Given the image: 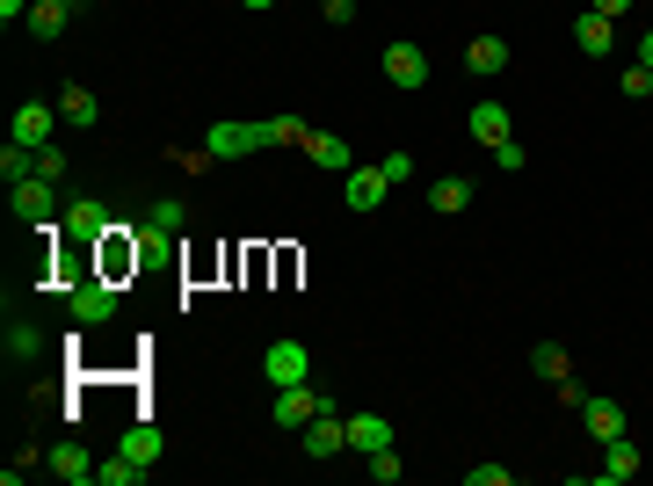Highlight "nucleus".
Instances as JSON below:
<instances>
[{
	"label": "nucleus",
	"mask_w": 653,
	"mask_h": 486,
	"mask_svg": "<svg viewBox=\"0 0 653 486\" xmlns=\"http://www.w3.org/2000/svg\"><path fill=\"white\" fill-rule=\"evenodd\" d=\"M138 269H146V233L138 226H109L103 240H95V277L124 283V277H138Z\"/></svg>",
	"instance_id": "obj_1"
},
{
	"label": "nucleus",
	"mask_w": 653,
	"mask_h": 486,
	"mask_svg": "<svg viewBox=\"0 0 653 486\" xmlns=\"http://www.w3.org/2000/svg\"><path fill=\"white\" fill-rule=\"evenodd\" d=\"M261 145H269V117H261V123L218 117V123L204 131V153H211V160H247V153H261Z\"/></svg>",
	"instance_id": "obj_2"
},
{
	"label": "nucleus",
	"mask_w": 653,
	"mask_h": 486,
	"mask_svg": "<svg viewBox=\"0 0 653 486\" xmlns=\"http://www.w3.org/2000/svg\"><path fill=\"white\" fill-rule=\"evenodd\" d=\"M66 305H73V327H109V320H117V283L109 277H81L66 291Z\"/></svg>",
	"instance_id": "obj_3"
},
{
	"label": "nucleus",
	"mask_w": 653,
	"mask_h": 486,
	"mask_svg": "<svg viewBox=\"0 0 653 486\" xmlns=\"http://www.w3.org/2000/svg\"><path fill=\"white\" fill-rule=\"evenodd\" d=\"M8 204H15V218L22 226H58V182H44V174H30V182H15V190H8Z\"/></svg>",
	"instance_id": "obj_4"
},
{
	"label": "nucleus",
	"mask_w": 653,
	"mask_h": 486,
	"mask_svg": "<svg viewBox=\"0 0 653 486\" xmlns=\"http://www.w3.org/2000/svg\"><path fill=\"white\" fill-rule=\"evenodd\" d=\"M261 378H269L276 392H283V385H306V378H312V348H306V342H269Z\"/></svg>",
	"instance_id": "obj_5"
},
{
	"label": "nucleus",
	"mask_w": 653,
	"mask_h": 486,
	"mask_svg": "<svg viewBox=\"0 0 653 486\" xmlns=\"http://www.w3.org/2000/svg\"><path fill=\"white\" fill-rule=\"evenodd\" d=\"M349 451V421H342V407H320V414L306 421V457H342Z\"/></svg>",
	"instance_id": "obj_6"
},
{
	"label": "nucleus",
	"mask_w": 653,
	"mask_h": 486,
	"mask_svg": "<svg viewBox=\"0 0 653 486\" xmlns=\"http://www.w3.org/2000/svg\"><path fill=\"white\" fill-rule=\"evenodd\" d=\"M58 226L73 233V247H95L109 226H117V218H109V204H103V196H73V210L58 218Z\"/></svg>",
	"instance_id": "obj_7"
},
{
	"label": "nucleus",
	"mask_w": 653,
	"mask_h": 486,
	"mask_svg": "<svg viewBox=\"0 0 653 486\" xmlns=\"http://www.w3.org/2000/svg\"><path fill=\"white\" fill-rule=\"evenodd\" d=\"M385 80L407 87V95H421V87H429V58H421V44H407V36L385 44Z\"/></svg>",
	"instance_id": "obj_8"
},
{
	"label": "nucleus",
	"mask_w": 653,
	"mask_h": 486,
	"mask_svg": "<svg viewBox=\"0 0 653 486\" xmlns=\"http://www.w3.org/2000/svg\"><path fill=\"white\" fill-rule=\"evenodd\" d=\"M320 407H334V400H326V392H312V385H283L269 414H276V429H306V421L320 414Z\"/></svg>",
	"instance_id": "obj_9"
},
{
	"label": "nucleus",
	"mask_w": 653,
	"mask_h": 486,
	"mask_svg": "<svg viewBox=\"0 0 653 486\" xmlns=\"http://www.w3.org/2000/svg\"><path fill=\"white\" fill-rule=\"evenodd\" d=\"M44 472H52V479H66V486H87L103 465L87 457V443H73V435H66V443H52V451H44Z\"/></svg>",
	"instance_id": "obj_10"
},
{
	"label": "nucleus",
	"mask_w": 653,
	"mask_h": 486,
	"mask_svg": "<svg viewBox=\"0 0 653 486\" xmlns=\"http://www.w3.org/2000/svg\"><path fill=\"white\" fill-rule=\"evenodd\" d=\"M581 429L596 435V443H618V435H632V414H624L618 400H596V392H588L581 400Z\"/></svg>",
	"instance_id": "obj_11"
},
{
	"label": "nucleus",
	"mask_w": 653,
	"mask_h": 486,
	"mask_svg": "<svg viewBox=\"0 0 653 486\" xmlns=\"http://www.w3.org/2000/svg\"><path fill=\"white\" fill-rule=\"evenodd\" d=\"M52 123H58V102H22L15 109V139L30 145V153H44V145H52Z\"/></svg>",
	"instance_id": "obj_12"
},
{
	"label": "nucleus",
	"mask_w": 653,
	"mask_h": 486,
	"mask_svg": "<svg viewBox=\"0 0 653 486\" xmlns=\"http://www.w3.org/2000/svg\"><path fill=\"white\" fill-rule=\"evenodd\" d=\"M385 190H393V182H385V168H349L342 204H349V210H378V204H385Z\"/></svg>",
	"instance_id": "obj_13"
},
{
	"label": "nucleus",
	"mask_w": 653,
	"mask_h": 486,
	"mask_svg": "<svg viewBox=\"0 0 653 486\" xmlns=\"http://www.w3.org/2000/svg\"><path fill=\"white\" fill-rule=\"evenodd\" d=\"M464 73H472V80L509 73V36H472V44H464Z\"/></svg>",
	"instance_id": "obj_14"
},
{
	"label": "nucleus",
	"mask_w": 653,
	"mask_h": 486,
	"mask_svg": "<svg viewBox=\"0 0 653 486\" xmlns=\"http://www.w3.org/2000/svg\"><path fill=\"white\" fill-rule=\"evenodd\" d=\"M596 479H602V486H624V479H639V443H632V435H618V443H602V465H596Z\"/></svg>",
	"instance_id": "obj_15"
},
{
	"label": "nucleus",
	"mask_w": 653,
	"mask_h": 486,
	"mask_svg": "<svg viewBox=\"0 0 653 486\" xmlns=\"http://www.w3.org/2000/svg\"><path fill=\"white\" fill-rule=\"evenodd\" d=\"M574 44H581L588 58H610V52H618V22H610V15H596V8H588V15L574 22Z\"/></svg>",
	"instance_id": "obj_16"
},
{
	"label": "nucleus",
	"mask_w": 653,
	"mask_h": 486,
	"mask_svg": "<svg viewBox=\"0 0 653 486\" xmlns=\"http://www.w3.org/2000/svg\"><path fill=\"white\" fill-rule=\"evenodd\" d=\"M117 451H131L138 465H160V457H168V435H160L153 421H131V429L117 435Z\"/></svg>",
	"instance_id": "obj_17"
},
{
	"label": "nucleus",
	"mask_w": 653,
	"mask_h": 486,
	"mask_svg": "<svg viewBox=\"0 0 653 486\" xmlns=\"http://www.w3.org/2000/svg\"><path fill=\"white\" fill-rule=\"evenodd\" d=\"M385 443H393V421H385V414H349V451H356V457L385 451Z\"/></svg>",
	"instance_id": "obj_18"
},
{
	"label": "nucleus",
	"mask_w": 653,
	"mask_h": 486,
	"mask_svg": "<svg viewBox=\"0 0 653 486\" xmlns=\"http://www.w3.org/2000/svg\"><path fill=\"white\" fill-rule=\"evenodd\" d=\"M58 117H66L73 131H87V123H103V102H95L81 80H66V87H58Z\"/></svg>",
	"instance_id": "obj_19"
},
{
	"label": "nucleus",
	"mask_w": 653,
	"mask_h": 486,
	"mask_svg": "<svg viewBox=\"0 0 653 486\" xmlns=\"http://www.w3.org/2000/svg\"><path fill=\"white\" fill-rule=\"evenodd\" d=\"M464 204H472V174H436V182H429V210L458 218Z\"/></svg>",
	"instance_id": "obj_20"
},
{
	"label": "nucleus",
	"mask_w": 653,
	"mask_h": 486,
	"mask_svg": "<svg viewBox=\"0 0 653 486\" xmlns=\"http://www.w3.org/2000/svg\"><path fill=\"white\" fill-rule=\"evenodd\" d=\"M306 160H312V168H326V174H349V168H356V160H349V139H334V131H312Z\"/></svg>",
	"instance_id": "obj_21"
},
{
	"label": "nucleus",
	"mask_w": 653,
	"mask_h": 486,
	"mask_svg": "<svg viewBox=\"0 0 653 486\" xmlns=\"http://www.w3.org/2000/svg\"><path fill=\"white\" fill-rule=\"evenodd\" d=\"M464 131H472V139H480L486 153H494V145L509 139V109H501V102H480L472 117H464Z\"/></svg>",
	"instance_id": "obj_22"
},
{
	"label": "nucleus",
	"mask_w": 653,
	"mask_h": 486,
	"mask_svg": "<svg viewBox=\"0 0 653 486\" xmlns=\"http://www.w3.org/2000/svg\"><path fill=\"white\" fill-rule=\"evenodd\" d=\"M66 22H73V8H66V0H36V8H30V22H22V30H30V36H44V44H52V36H66Z\"/></svg>",
	"instance_id": "obj_23"
},
{
	"label": "nucleus",
	"mask_w": 653,
	"mask_h": 486,
	"mask_svg": "<svg viewBox=\"0 0 653 486\" xmlns=\"http://www.w3.org/2000/svg\"><path fill=\"white\" fill-rule=\"evenodd\" d=\"M0 348H8V364H30L36 348H44V334H36V320H8V334H0Z\"/></svg>",
	"instance_id": "obj_24"
},
{
	"label": "nucleus",
	"mask_w": 653,
	"mask_h": 486,
	"mask_svg": "<svg viewBox=\"0 0 653 486\" xmlns=\"http://www.w3.org/2000/svg\"><path fill=\"white\" fill-rule=\"evenodd\" d=\"M146 226L153 233H182L190 226V204H182V196H153V204H146Z\"/></svg>",
	"instance_id": "obj_25"
},
{
	"label": "nucleus",
	"mask_w": 653,
	"mask_h": 486,
	"mask_svg": "<svg viewBox=\"0 0 653 486\" xmlns=\"http://www.w3.org/2000/svg\"><path fill=\"white\" fill-rule=\"evenodd\" d=\"M146 472H153V465H138L131 451H117L103 472H95V479H103V486H146Z\"/></svg>",
	"instance_id": "obj_26"
},
{
	"label": "nucleus",
	"mask_w": 653,
	"mask_h": 486,
	"mask_svg": "<svg viewBox=\"0 0 653 486\" xmlns=\"http://www.w3.org/2000/svg\"><path fill=\"white\" fill-rule=\"evenodd\" d=\"M0 174H8V190H15V182H30V174H36V153H30L22 139H8V145H0Z\"/></svg>",
	"instance_id": "obj_27"
},
{
	"label": "nucleus",
	"mask_w": 653,
	"mask_h": 486,
	"mask_svg": "<svg viewBox=\"0 0 653 486\" xmlns=\"http://www.w3.org/2000/svg\"><path fill=\"white\" fill-rule=\"evenodd\" d=\"M531 370H537L545 385H559L574 364H567V348H559V342H537V348H531Z\"/></svg>",
	"instance_id": "obj_28"
},
{
	"label": "nucleus",
	"mask_w": 653,
	"mask_h": 486,
	"mask_svg": "<svg viewBox=\"0 0 653 486\" xmlns=\"http://www.w3.org/2000/svg\"><path fill=\"white\" fill-rule=\"evenodd\" d=\"M363 472H371V479H378V486H393L399 472H407V457H399L393 443H385V451H371V457H363Z\"/></svg>",
	"instance_id": "obj_29"
},
{
	"label": "nucleus",
	"mask_w": 653,
	"mask_h": 486,
	"mask_svg": "<svg viewBox=\"0 0 653 486\" xmlns=\"http://www.w3.org/2000/svg\"><path fill=\"white\" fill-rule=\"evenodd\" d=\"M306 117H269V145H306Z\"/></svg>",
	"instance_id": "obj_30"
},
{
	"label": "nucleus",
	"mask_w": 653,
	"mask_h": 486,
	"mask_svg": "<svg viewBox=\"0 0 653 486\" xmlns=\"http://www.w3.org/2000/svg\"><path fill=\"white\" fill-rule=\"evenodd\" d=\"M378 168H385V182H393V190H399V182H421V174H414V153H385Z\"/></svg>",
	"instance_id": "obj_31"
},
{
	"label": "nucleus",
	"mask_w": 653,
	"mask_h": 486,
	"mask_svg": "<svg viewBox=\"0 0 653 486\" xmlns=\"http://www.w3.org/2000/svg\"><path fill=\"white\" fill-rule=\"evenodd\" d=\"M624 95H632V102H646V95H653V66H624Z\"/></svg>",
	"instance_id": "obj_32"
},
{
	"label": "nucleus",
	"mask_w": 653,
	"mask_h": 486,
	"mask_svg": "<svg viewBox=\"0 0 653 486\" xmlns=\"http://www.w3.org/2000/svg\"><path fill=\"white\" fill-rule=\"evenodd\" d=\"M464 486H509V465H464Z\"/></svg>",
	"instance_id": "obj_33"
},
{
	"label": "nucleus",
	"mask_w": 653,
	"mask_h": 486,
	"mask_svg": "<svg viewBox=\"0 0 653 486\" xmlns=\"http://www.w3.org/2000/svg\"><path fill=\"white\" fill-rule=\"evenodd\" d=\"M36 174H44V182H66V153H58V145H44V153H36Z\"/></svg>",
	"instance_id": "obj_34"
},
{
	"label": "nucleus",
	"mask_w": 653,
	"mask_h": 486,
	"mask_svg": "<svg viewBox=\"0 0 653 486\" xmlns=\"http://www.w3.org/2000/svg\"><path fill=\"white\" fill-rule=\"evenodd\" d=\"M494 168H509V174H516V168H531V153H523L516 139H501V145H494Z\"/></svg>",
	"instance_id": "obj_35"
},
{
	"label": "nucleus",
	"mask_w": 653,
	"mask_h": 486,
	"mask_svg": "<svg viewBox=\"0 0 653 486\" xmlns=\"http://www.w3.org/2000/svg\"><path fill=\"white\" fill-rule=\"evenodd\" d=\"M30 8H36V0H0V22L15 30V22H30Z\"/></svg>",
	"instance_id": "obj_36"
},
{
	"label": "nucleus",
	"mask_w": 653,
	"mask_h": 486,
	"mask_svg": "<svg viewBox=\"0 0 653 486\" xmlns=\"http://www.w3.org/2000/svg\"><path fill=\"white\" fill-rule=\"evenodd\" d=\"M326 8V22H356V0H320Z\"/></svg>",
	"instance_id": "obj_37"
},
{
	"label": "nucleus",
	"mask_w": 653,
	"mask_h": 486,
	"mask_svg": "<svg viewBox=\"0 0 653 486\" xmlns=\"http://www.w3.org/2000/svg\"><path fill=\"white\" fill-rule=\"evenodd\" d=\"M596 15H610V22H618V15H632V0H596Z\"/></svg>",
	"instance_id": "obj_38"
},
{
	"label": "nucleus",
	"mask_w": 653,
	"mask_h": 486,
	"mask_svg": "<svg viewBox=\"0 0 653 486\" xmlns=\"http://www.w3.org/2000/svg\"><path fill=\"white\" fill-rule=\"evenodd\" d=\"M639 66H653V30H646V36H639Z\"/></svg>",
	"instance_id": "obj_39"
},
{
	"label": "nucleus",
	"mask_w": 653,
	"mask_h": 486,
	"mask_svg": "<svg viewBox=\"0 0 653 486\" xmlns=\"http://www.w3.org/2000/svg\"><path fill=\"white\" fill-rule=\"evenodd\" d=\"M247 8H276V0H247Z\"/></svg>",
	"instance_id": "obj_40"
}]
</instances>
